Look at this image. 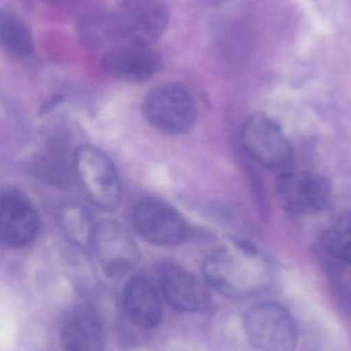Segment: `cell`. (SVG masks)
I'll use <instances>...</instances> for the list:
<instances>
[{
	"label": "cell",
	"mask_w": 351,
	"mask_h": 351,
	"mask_svg": "<svg viewBox=\"0 0 351 351\" xmlns=\"http://www.w3.org/2000/svg\"><path fill=\"white\" fill-rule=\"evenodd\" d=\"M206 284L231 299L256 296L269 286L271 267L265 256L245 243L223 245L203 263Z\"/></svg>",
	"instance_id": "6da1fadb"
},
{
	"label": "cell",
	"mask_w": 351,
	"mask_h": 351,
	"mask_svg": "<svg viewBox=\"0 0 351 351\" xmlns=\"http://www.w3.org/2000/svg\"><path fill=\"white\" fill-rule=\"evenodd\" d=\"M142 115L161 133L183 135L197 121V104L192 93L181 84H166L154 88L144 98Z\"/></svg>",
	"instance_id": "7a4b0ae2"
},
{
	"label": "cell",
	"mask_w": 351,
	"mask_h": 351,
	"mask_svg": "<svg viewBox=\"0 0 351 351\" xmlns=\"http://www.w3.org/2000/svg\"><path fill=\"white\" fill-rule=\"evenodd\" d=\"M76 178L87 197L100 210H117L122 199V183L111 158L96 146L82 145L73 158Z\"/></svg>",
	"instance_id": "3957f363"
},
{
	"label": "cell",
	"mask_w": 351,
	"mask_h": 351,
	"mask_svg": "<svg viewBox=\"0 0 351 351\" xmlns=\"http://www.w3.org/2000/svg\"><path fill=\"white\" fill-rule=\"evenodd\" d=\"M247 341L258 351H296L298 328L288 309L276 302L249 308L243 317Z\"/></svg>",
	"instance_id": "277c9868"
},
{
	"label": "cell",
	"mask_w": 351,
	"mask_h": 351,
	"mask_svg": "<svg viewBox=\"0 0 351 351\" xmlns=\"http://www.w3.org/2000/svg\"><path fill=\"white\" fill-rule=\"evenodd\" d=\"M111 19L117 45H152L166 31L169 12L162 0H123Z\"/></svg>",
	"instance_id": "5b68a950"
},
{
	"label": "cell",
	"mask_w": 351,
	"mask_h": 351,
	"mask_svg": "<svg viewBox=\"0 0 351 351\" xmlns=\"http://www.w3.org/2000/svg\"><path fill=\"white\" fill-rule=\"evenodd\" d=\"M131 218L138 234L158 247H174L189 237V226L183 215L156 198L138 200L132 208Z\"/></svg>",
	"instance_id": "8992f818"
},
{
	"label": "cell",
	"mask_w": 351,
	"mask_h": 351,
	"mask_svg": "<svg viewBox=\"0 0 351 351\" xmlns=\"http://www.w3.org/2000/svg\"><path fill=\"white\" fill-rule=\"evenodd\" d=\"M276 194L286 212L296 216L319 214L331 202L332 185L327 178L310 171L282 173Z\"/></svg>",
	"instance_id": "52a82bcc"
},
{
	"label": "cell",
	"mask_w": 351,
	"mask_h": 351,
	"mask_svg": "<svg viewBox=\"0 0 351 351\" xmlns=\"http://www.w3.org/2000/svg\"><path fill=\"white\" fill-rule=\"evenodd\" d=\"M241 144L251 158L267 169L282 168L292 160V145L284 130L263 113H256L245 121Z\"/></svg>",
	"instance_id": "ba28073f"
},
{
	"label": "cell",
	"mask_w": 351,
	"mask_h": 351,
	"mask_svg": "<svg viewBox=\"0 0 351 351\" xmlns=\"http://www.w3.org/2000/svg\"><path fill=\"white\" fill-rule=\"evenodd\" d=\"M91 250L109 278L127 276L140 261L137 243L129 230L117 221L104 220L96 225Z\"/></svg>",
	"instance_id": "9c48e42d"
},
{
	"label": "cell",
	"mask_w": 351,
	"mask_h": 351,
	"mask_svg": "<svg viewBox=\"0 0 351 351\" xmlns=\"http://www.w3.org/2000/svg\"><path fill=\"white\" fill-rule=\"evenodd\" d=\"M158 286L167 303L177 311L205 313L212 309L206 285L179 264L164 261L159 265Z\"/></svg>",
	"instance_id": "30bf717a"
},
{
	"label": "cell",
	"mask_w": 351,
	"mask_h": 351,
	"mask_svg": "<svg viewBox=\"0 0 351 351\" xmlns=\"http://www.w3.org/2000/svg\"><path fill=\"white\" fill-rule=\"evenodd\" d=\"M39 216L30 199L16 190H4L0 202V241L10 249H21L36 239Z\"/></svg>",
	"instance_id": "8fae6325"
},
{
	"label": "cell",
	"mask_w": 351,
	"mask_h": 351,
	"mask_svg": "<svg viewBox=\"0 0 351 351\" xmlns=\"http://www.w3.org/2000/svg\"><path fill=\"white\" fill-rule=\"evenodd\" d=\"M111 77L129 84H142L156 75L162 59L152 45L120 43L105 53L102 61Z\"/></svg>",
	"instance_id": "7c38bea8"
},
{
	"label": "cell",
	"mask_w": 351,
	"mask_h": 351,
	"mask_svg": "<svg viewBox=\"0 0 351 351\" xmlns=\"http://www.w3.org/2000/svg\"><path fill=\"white\" fill-rule=\"evenodd\" d=\"M161 295L158 285L148 276H132L123 291V309L128 321L141 330L158 326L163 317Z\"/></svg>",
	"instance_id": "4fadbf2b"
},
{
	"label": "cell",
	"mask_w": 351,
	"mask_h": 351,
	"mask_svg": "<svg viewBox=\"0 0 351 351\" xmlns=\"http://www.w3.org/2000/svg\"><path fill=\"white\" fill-rule=\"evenodd\" d=\"M61 346L64 351H103L105 329L97 311L80 306L70 313L62 327Z\"/></svg>",
	"instance_id": "5bb4252c"
},
{
	"label": "cell",
	"mask_w": 351,
	"mask_h": 351,
	"mask_svg": "<svg viewBox=\"0 0 351 351\" xmlns=\"http://www.w3.org/2000/svg\"><path fill=\"white\" fill-rule=\"evenodd\" d=\"M0 45L14 59H27L35 51V40L30 27L12 12H2L0 14Z\"/></svg>",
	"instance_id": "9a60e30c"
},
{
	"label": "cell",
	"mask_w": 351,
	"mask_h": 351,
	"mask_svg": "<svg viewBox=\"0 0 351 351\" xmlns=\"http://www.w3.org/2000/svg\"><path fill=\"white\" fill-rule=\"evenodd\" d=\"M59 222L66 239L82 250H91L96 225L88 208L78 202H67L59 212Z\"/></svg>",
	"instance_id": "2e32d148"
},
{
	"label": "cell",
	"mask_w": 351,
	"mask_h": 351,
	"mask_svg": "<svg viewBox=\"0 0 351 351\" xmlns=\"http://www.w3.org/2000/svg\"><path fill=\"white\" fill-rule=\"evenodd\" d=\"M323 245L332 257L351 264V212L340 215L326 229Z\"/></svg>",
	"instance_id": "e0dca14e"
},
{
	"label": "cell",
	"mask_w": 351,
	"mask_h": 351,
	"mask_svg": "<svg viewBox=\"0 0 351 351\" xmlns=\"http://www.w3.org/2000/svg\"><path fill=\"white\" fill-rule=\"evenodd\" d=\"M80 35L84 43L91 47L106 45L115 47L117 45L111 24V12L90 14L82 23Z\"/></svg>",
	"instance_id": "ac0fdd59"
},
{
	"label": "cell",
	"mask_w": 351,
	"mask_h": 351,
	"mask_svg": "<svg viewBox=\"0 0 351 351\" xmlns=\"http://www.w3.org/2000/svg\"><path fill=\"white\" fill-rule=\"evenodd\" d=\"M45 2H47L49 4H52L54 6H62L66 5V4L71 2L72 0H45Z\"/></svg>",
	"instance_id": "d6986e66"
}]
</instances>
